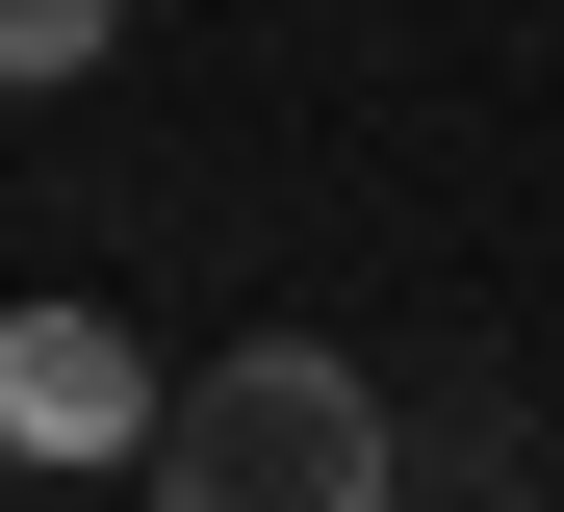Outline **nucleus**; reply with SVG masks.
Instances as JSON below:
<instances>
[{
  "instance_id": "f257e3e1",
  "label": "nucleus",
  "mask_w": 564,
  "mask_h": 512,
  "mask_svg": "<svg viewBox=\"0 0 564 512\" xmlns=\"http://www.w3.org/2000/svg\"><path fill=\"white\" fill-rule=\"evenodd\" d=\"M154 512H411V461H386V384H359L334 334H231L206 384L154 410V461H129Z\"/></svg>"
},
{
  "instance_id": "f03ea898",
  "label": "nucleus",
  "mask_w": 564,
  "mask_h": 512,
  "mask_svg": "<svg viewBox=\"0 0 564 512\" xmlns=\"http://www.w3.org/2000/svg\"><path fill=\"white\" fill-rule=\"evenodd\" d=\"M154 359L104 334V307H0V461H154Z\"/></svg>"
},
{
  "instance_id": "7ed1b4c3",
  "label": "nucleus",
  "mask_w": 564,
  "mask_h": 512,
  "mask_svg": "<svg viewBox=\"0 0 564 512\" xmlns=\"http://www.w3.org/2000/svg\"><path fill=\"white\" fill-rule=\"evenodd\" d=\"M129 52V0H0V102H52V77H104Z\"/></svg>"
}]
</instances>
